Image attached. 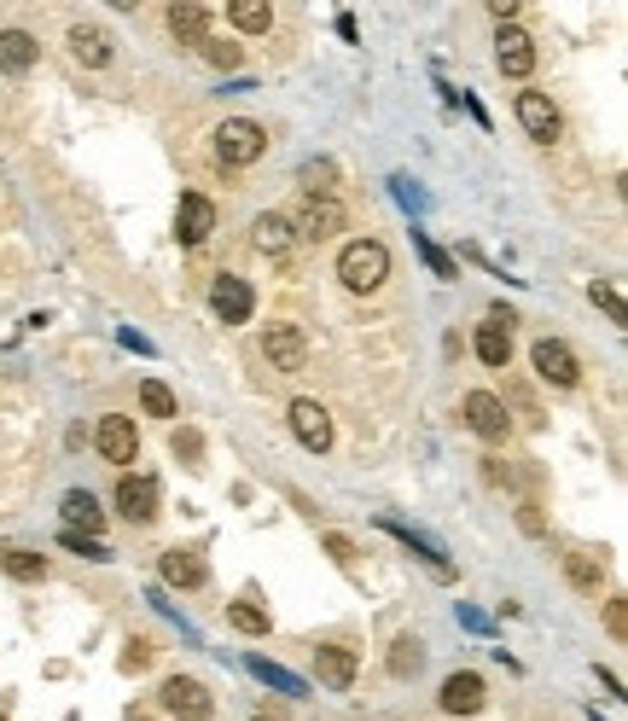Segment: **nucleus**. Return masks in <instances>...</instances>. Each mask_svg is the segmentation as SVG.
I'll list each match as a JSON object with an SVG mask.
<instances>
[{"label":"nucleus","mask_w":628,"mask_h":721,"mask_svg":"<svg viewBox=\"0 0 628 721\" xmlns=\"http://www.w3.org/2000/svg\"><path fill=\"white\" fill-rule=\"evenodd\" d=\"M337 279H344L355 297L379 292L384 279H390V250H384L379 239H350L344 256H337Z\"/></svg>","instance_id":"obj_1"},{"label":"nucleus","mask_w":628,"mask_h":721,"mask_svg":"<svg viewBox=\"0 0 628 721\" xmlns=\"http://www.w3.org/2000/svg\"><path fill=\"white\" fill-rule=\"evenodd\" d=\"M262 151H268V135L251 122V117H227L222 128H216V158L227 164V169H245V164H256Z\"/></svg>","instance_id":"obj_2"},{"label":"nucleus","mask_w":628,"mask_h":721,"mask_svg":"<svg viewBox=\"0 0 628 721\" xmlns=\"http://www.w3.org/2000/svg\"><path fill=\"white\" fill-rule=\"evenodd\" d=\"M209 234H216V204H209L204 192H180V204H175V239L180 245H204Z\"/></svg>","instance_id":"obj_3"},{"label":"nucleus","mask_w":628,"mask_h":721,"mask_svg":"<svg viewBox=\"0 0 628 721\" xmlns=\"http://www.w3.org/2000/svg\"><path fill=\"white\" fill-rule=\"evenodd\" d=\"M518 122H523V135H530V140H541V146H553L559 140V111H553V99H547V93H536V88H523L518 93Z\"/></svg>","instance_id":"obj_4"},{"label":"nucleus","mask_w":628,"mask_h":721,"mask_svg":"<svg viewBox=\"0 0 628 721\" xmlns=\"http://www.w3.org/2000/svg\"><path fill=\"white\" fill-rule=\"evenodd\" d=\"M471 349H478L483 367H507V360H512V315H507V308H494V315L478 326Z\"/></svg>","instance_id":"obj_5"},{"label":"nucleus","mask_w":628,"mask_h":721,"mask_svg":"<svg viewBox=\"0 0 628 721\" xmlns=\"http://www.w3.org/2000/svg\"><path fill=\"white\" fill-rule=\"evenodd\" d=\"M285 419H292V431H297V443L303 448H314V454H326L332 448V414H326V407L321 402H292V414H285Z\"/></svg>","instance_id":"obj_6"},{"label":"nucleus","mask_w":628,"mask_h":721,"mask_svg":"<svg viewBox=\"0 0 628 721\" xmlns=\"http://www.w3.org/2000/svg\"><path fill=\"white\" fill-rule=\"evenodd\" d=\"M209 692H204V681H193V675H169L164 681V710L169 715H180V721H204L209 715Z\"/></svg>","instance_id":"obj_7"},{"label":"nucleus","mask_w":628,"mask_h":721,"mask_svg":"<svg viewBox=\"0 0 628 721\" xmlns=\"http://www.w3.org/2000/svg\"><path fill=\"white\" fill-rule=\"evenodd\" d=\"M530 360H536V373H541L547 384H559V391H570V384L582 378V367H576V349L559 344V338H541Z\"/></svg>","instance_id":"obj_8"},{"label":"nucleus","mask_w":628,"mask_h":721,"mask_svg":"<svg viewBox=\"0 0 628 721\" xmlns=\"http://www.w3.org/2000/svg\"><path fill=\"white\" fill-rule=\"evenodd\" d=\"M262 355H268V367L274 373H303V360H308V338L297 326H274L268 338H262Z\"/></svg>","instance_id":"obj_9"},{"label":"nucleus","mask_w":628,"mask_h":721,"mask_svg":"<svg viewBox=\"0 0 628 721\" xmlns=\"http://www.w3.org/2000/svg\"><path fill=\"white\" fill-rule=\"evenodd\" d=\"M460 414H465V425L478 431V436H489V443H501V436H507V402H501V396H489V391H471Z\"/></svg>","instance_id":"obj_10"},{"label":"nucleus","mask_w":628,"mask_h":721,"mask_svg":"<svg viewBox=\"0 0 628 721\" xmlns=\"http://www.w3.org/2000/svg\"><path fill=\"white\" fill-rule=\"evenodd\" d=\"M94 443H99V454L111 460V466H128V460L140 454V436H135V425H128L122 414H111V419H99V431H94Z\"/></svg>","instance_id":"obj_11"},{"label":"nucleus","mask_w":628,"mask_h":721,"mask_svg":"<svg viewBox=\"0 0 628 721\" xmlns=\"http://www.w3.org/2000/svg\"><path fill=\"white\" fill-rule=\"evenodd\" d=\"M117 506H122L128 524H151V518H157V483L140 477V472L122 477V483H117Z\"/></svg>","instance_id":"obj_12"},{"label":"nucleus","mask_w":628,"mask_h":721,"mask_svg":"<svg viewBox=\"0 0 628 721\" xmlns=\"http://www.w3.org/2000/svg\"><path fill=\"white\" fill-rule=\"evenodd\" d=\"M483 699H489V692H483V675H471V669H460V675L442 681V710H449V715H478Z\"/></svg>","instance_id":"obj_13"},{"label":"nucleus","mask_w":628,"mask_h":721,"mask_svg":"<svg viewBox=\"0 0 628 721\" xmlns=\"http://www.w3.org/2000/svg\"><path fill=\"white\" fill-rule=\"evenodd\" d=\"M209 308H216L222 320H251V308H256V297H251V286H245V279H233V274H222L216 286H209Z\"/></svg>","instance_id":"obj_14"},{"label":"nucleus","mask_w":628,"mask_h":721,"mask_svg":"<svg viewBox=\"0 0 628 721\" xmlns=\"http://www.w3.org/2000/svg\"><path fill=\"white\" fill-rule=\"evenodd\" d=\"M65 530L99 541V530H105V506L88 495V488H70V495H65Z\"/></svg>","instance_id":"obj_15"},{"label":"nucleus","mask_w":628,"mask_h":721,"mask_svg":"<svg viewBox=\"0 0 628 721\" xmlns=\"http://www.w3.org/2000/svg\"><path fill=\"white\" fill-rule=\"evenodd\" d=\"M314 669L332 692H350L355 687V652L350 646H314Z\"/></svg>","instance_id":"obj_16"},{"label":"nucleus","mask_w":628,"mask_h":721,"mask_svg":"<svg viewBox=\"0 0 628 721\" xmlns=\"http://www.w3.org/2000/svg\"><path fill=\"white\" fill-rule=\"evenodd\" d=\"M494 41H501V47H494V59H501L507 76H530L536 70V41L523 36V30H501Z\"/></svg>","instance_id":"obj_17"},{"label":"nucleus","mask_w":628,"mask_h":721,"mask_svg":"<svg viewBox=\"0 0 628 721\" xmlns=\"http://www.w3.org/2000/svg\"><path fill=\"white\" fill-rule=\"evenodd\" d=\"M337 227H344V204H337V198H314L303 210V239H314V245L332 239Z\"/></svg>","instance_id":"obj_18"},{"label":"nucleus","mask_w":628,"mask_h":721,"mask_svg":"<svg viewBox=\"0 0 628 721\" xmlns=\"http://www.w3.org/2000/svg\"><path fill=\"white\" fill-rule=\"evenodd\" d=\"M30 65H36V36L30 30H0V70L23 76Z\"/></svg>","instance_id":"obj_19"},{"label":"nucleus","mask_w":628,"mask_h":721,"mask_svg":"<svg viewBox=\"0 0 628 721\" xmlns=\"http://www.w3.org/2000/svg\"><path fill=\"white\" fill-rule=\"evenodd\" d=\"M204 576H209V564H204L193 547L164 553V582H175V587H204Z\"/></svg>","instance_id":"obj_20"},{"label":"nucleus","mask_w":628,"mask_h":721,"mask_svg":"<svg viewBox=\"0 0 628 721\" xmlns=\"http://www.w3.org/2000/svg\"><path fill=\"white\" fill-rule=\"evenodd\" d=\"M70 53L82 59L88 70H99V65H111V36L88 30V23H76V30H70Z\"/></svg>","instance_id":"obj_21"},{"label":"nucleus","mask_w":628,"mask_h":721,"mask_svg":"<svg viewBox=\"0 0 628 721\" xmlns=\"http://www.w3.org/2000/svg\"><path fill=\"white\" fill-rule=\"evenodd\" d=\"M292 221H285V216H256V250L262 256H285V250H292Z\"/></svg>","instance_id":"obj_22"},{"label":"nucleus","mask_w":628,"mask_h":721,"mask_svg":"<svg viewBox=\"0 0 628 721\" xmlns=\"http://www.w3.org/2000/svg\"><path fill=\"white\" fill-rule=\"evenodd\" d=\"M204 23H209V12H204V7H169V30H175V41L198 47V41L209 36Z\"/></svg>","instance_id":"obj_23"},{"label":"nucleus","mask_w":628,"mask_h":721,"mask_svg":"<svg viewBox=\"0 0 628 721\" xmlns=\"http://www.w3.org/2000/svg\"><path fill=\"white\" fill-rule=\"evenodd\" d=\"M227 18L239 23L245 36H262V30H268V23H274V7H268V0H233V7H227Z\"/></svg>","instance_id":"obj_24"},{"label":"nucleus","mask_w":628,"mask_h":721,"mask_svg":"<svg viewBox=\"0 0 628 721\" xmlns=\"http://www.w3.org/2000/svg\"><path fill=\"white\" fill-rule=\"evenodd\" d=\"M419 669H425V646H419L413 634H402L396 646H390V675L408 681V675H419Z\"/></svg>","instance_id":"obj_25"},{"label":"nucleus","mask_w":628,"mask_h":721,"mask_svg":"<svg viewBox=\"0 0 628 721\" xmlns=\"http://www.w3.org/2000/svg\"><path fill=\"white\" fill-rule=\"evenodd\" d=\"M0 564H7L12 582H41V576H47V559H41V553H18V547H7V553H0Z\"/></svg>","instance_id":"obj_26"},{"label":"nucleus","mask_w":628,"mask_h":721,"mask_svg":"<svg viewBox=\"0 0 628 721\" xmlns=\"http://www.w3.org/2000/svg\"><path fill=\"white\" fill-rule=\"evenodd\" d=\"M227 623L239 629V634H268V629H274V623H268V611L251 605V600H233V605H227Z\"/></svg>","instance_id":"obj_27"},{"label":"nucleus","mask_w":628,"mask_h":721,"mask_svg":"<svg viewBox=\"0 0 628 721\" xmlns=\"http://www.w3.org/2000/svg\"><path fill=\"white\" fill-rule=\"evenodd\" d=\"M140 407L157 414V419H175V391H169V384H157V378H146L140 384Z\"/></svg>","instance_id":"obj_28"},{"label":"nucleus","mask_w":628,"mask_h":721,"mask_svg":"<svg viewBox=\"0 0 628 721\" xmlns=\"http://www.w3.org/2000/svg\"><path fill=\"white\" fill-rule=\"evenodd\" d=\"M565 571L576 587H599V553H565Z\"/></svg>","instance_id":"obj_29"},{"label":"nucleus","mask_w":628,"mask_h":721,"mask_svg":"<svg viewBox=\"0 0 628 721\" xmlns=\"http://www.w3.org/2000/svg\"><path fill=\"white\" fill-rule=\"evenodd\" d=\"M198 53H204L209 65H216V70H233V65H239V41H222V36H204V41H198Z\"/></svg>","instance_id":"obj_30"},{"label":"nucleus","mask_w":628,"mask_h":721,"mask_svg":"<svg viewBox=\"0 0 628 721\" xmlns=\"http://www.w3.org/2000/svg\"><path fill=\"white\" fill-rule=\"evenodd\" d=\"M251 669H256L262 681H274L279 692H303V681L292 675V669H279V663H268V658H251Z\"/></svg>","instance_id":"obj_31"},{"label":"nucleus","mask_w":628,"mask_h":721,"mask_svg":"<svg viewBox=\"0 0 628 721\" xmlns=\"http://www.w3.org/2000/svg\"><path fill=\"white\" fill-rule=\"evenodd\" d=\"M413 245H419V256H425V263H431V274H436V279H454V274H460V268H454L449 256H442V250H436L425 234H413Z\"/></svg>","instance_id":"obj_32"},{"label":"nucleus","mask_w":628,"mask_h":721,"mask_svg":"<svg viewBox=\"0 0 628 721\" xmlns=\"http://www.w3.org/2000/svg\"><path fill=\"white\" fill-rule=\"evenodd\" d=\"M593 303H599V308H606V315H611L617 326L628 320V308H622V292L611 286V279H599V286H593Z\"/></svg>","instance_id":"obj_33"},{"label":"nucleus","mask_w":628,"mask_h":721,"mask_svg":"<svg viewBox=\"0 0 628 721\" xmlns=\"http://www.w3.org/2000/svg\"><path fill=\"white\" fill-rule=\"evenodd\" d=\"M169 448H175V460H187V466H204V460H198V454H204V436H198V431H175Z\"/></svg>","instance_id":"obj_34"},{"label":"nucleus","mask_w":628,"mask_h":721,"mask_svg":"<svg viewBox=\"0 0 628 721\" xmlns=\"http://www.w3.org/2000/svg\"><path fill=\"white\" fill-rule=\"evenodd\" d=\"M70 553H82V559H111V547H105V541H94V535H76V530H65L59 535Z\"/></svg>","instance_id":"obj_35"},{"label":"nucleus","mask_w":628,"mask_h":721,"mask_svg":"<svg viewBox=\"0 0 628 721\" xmlns=\"http://www.w3.org/2000/svg\"><path fill=\"white\" fill-rule=\"evenodd\" d=\"M332 175H337L332 164H308V169H303V180H308L314 192H321V187H332Z\"/></svg>","instance_id":"obj_36"},{"label":"nucleus","mask_w":628,"mask_h":721,"mask_svg":"<svg viewBox=\"0 0 628 721\" xmlns=\"http://www.w3.org/2000/svg\"><path fill=\"white\" fill-rule=\"evenodd\" d=\"M489 12L501 18V30H512V18H518L523 7H518V0H489Z\"/></svg>","instance_id":"obj_37"},{"label":"nucleus","mask_w":628,"mask_h":721,"mask_svg":"<svg viewBox=\"0 0 628 721\" xmlns=\"http://www.w3.org/2000/svg\"><path fill=\"white\" fill-rule=\"evenodd\" d=\"M326 553H332L337 564H350V559H355V547H350V535H326Z\"/></svg>","instance_id":"obj_38"},{"label":"nucleus","mask_w":628,"mask_h":721,"mask_svg":"<svg viewBox=\"0 0 628 721\" xmlns=\"http://www.w3.org/2000/svg\"><path fill=\"white\" fill-rule=\"evenodd\" d=\"M606 629H611V634H622V629H628V611H622V600H611V605H606Z\"/></svg>","instance_id":"obj_39"},{"label":"nucleus","mask_w":628,"mask_h":721,"mask_svg":"<svg viewBox=\"0 0 628 721\" xmlns=\"http://www.w3.org/2000/svg\"><path fill=\"white\" fill-rule=\"evenodd\" d=\"M518 524L530 530V535H541V512H536V506H523V512H518Z\"/></svg>","instance_id":"obj_40"},{"label":"nucleus","mask_w":628,"mask_h":721,"mask_svg":"<svg viewBox=\"0 0 628 721\" xmlns=\"http://www.w3.org/2000/svg\"><path fill=\"white\" fill-rule=\"evenodd\" d=\"M256 721H268V715H256Z\"/></svg>","instance_id":"obj_41"},{"label":"nucleus","mask_w":628,"mask_h":721,"mask_svg":"<svg viewBox=\"0 0 628 721\" xmlns=\"http://www.w3.org/2000/svg\"><path fill=\"white\" fill-rule=\"evenodd\" d=\"M0 721H7V715H0Z\"/></svg>","instance_id":"obj_42"}]
</instances>
